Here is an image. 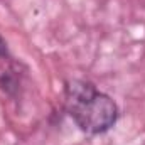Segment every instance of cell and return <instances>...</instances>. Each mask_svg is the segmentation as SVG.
Returning a JSON list of instances; mask_svg holds the SVG:
<instances>
[{"instance_id":"cell-1","label":"cell","mask_w":145,"mask_h":145,"mask_svg":"<svg viewBox=\"0 0 145 145\" xmlns=\"http://www.w3.org/2000/svg\"><path fill=\"white\" fill-rule=\"evenodd\" d=\"M64 108L78 128L89 135L108 132L118 120V105L91 81L71 79L64 86Z\"/></svg>"},{"instance_id":"cell-2","label":"cell","mask_w":145,"mask_h":145,"mask_svg":"<svg viewBox=\"0 0 145 145\" xmlns=\"http://www.w3.org/2000/svg\"><path fill=\"white\" fill-rule=\"evenodd\" d=\"M0 57H8V49H7V42L0 36Z\"/></svg>"}]
</instances>
